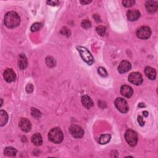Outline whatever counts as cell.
Returning <instances> with one entry per match:
<instances>
[{
	"label": "cell",
	"mask_w": 158,
	"mask_h": 158,
	"mask_svg": "<svg viewBox=\"0 0 158 158\" xmlns=\"http://www.w3.org/2000/svg\"><path fill=\"white\" fill-rule=\"evenodd\" d=\"M21 22L19 15L16 12H8L5 17V24L9 29H14L19 26Z\"/></svg>",
	"instance_id": "1"
},
{
	"label": "cell",
	"mask_w": 158,
	"mask_h": 158,
	"mask_svg": "<svg viewBox=\"0 0 158 158\" xmlns=\"http://www.w3.org/2000/svg\"><path fill=\"white\" fill-rule=\"evenodd\" d=\"M48 138L49 141L54 143H61L64 138L62 130L58 127L52 129L48 133Z\"/></svg>",
	"instance_id": "2"
},
{
	"label": "cell",
	"mask_w": 158,
	"mask_h": 158,
	"mask_svg": "<svg viewBox=\"0 0 158 158\" xmlns=\"http://www.w3.org/2000/svg\"><path fill=\"white\" fill-rule=\"evenodd\" d=\"M77 48L80 52L82 59L86 64H88L89 65H92L94 62V59H93V56L91 55L90 51L88 50L86 48H84L82 46H77Z\"/></svg>",
	"instance_id": "3"
},
{
	"label": "cell",
	"mask_w": 158,
	"mask_h": 158,
	"mask_svg": "<svg viewBox=\"0 0 158 158\" xmlns=\"http://www.w3.org/2000/svg\"><path fill=\"white\" fill-rule=\"evenodd\" d=\"M125 138L127 143L131 146H135L138 142V135L136 132L128 130L125 133Z\"/></svg>",
	"instance_id": "4"
},
{
	"label": "cell",
	"mask_w": 158,
	"mask_h": 158,
	"mask_svg": "<svg viewBox=\"0 0 158 158\" xmlns=\"http://www.w3.org/2000/svg\"><path fill=\"white\" fill-rule=\"evenodd\" d=\"M116 108L122 113H126L129 110L127 102L122 98H117L114 102Z\"/></svg>",
	"instance_id": "5"
},
{
	"label": "cell",
	"mask_w": 158,
	"mask_h": 158,
	"mask_svg": "<svg viewBox=\"0 0 158 158\" xmlns=\"http://www.w3.org/2000/svg\"><path fill=\"white\" fill-rule=\"evenodd\" d=\"M151 35V29L147 26H143L139 28L136 32V36L142 40L149 39Z\"/></svg>",
	"instance_id": "6"
},
{
	"label": "cell",
	"mask_w": 158,
	"mask_h": 158,
	"mask_svg": "<svg viewBox=\"0 0 158 158\" xmlns=\"http://www.w3.org/2000/svg\"><path fill=\"white\" fill-rule=\"evenodd\" d=\"M69 132L74 138H80L84 135V131L83 129L77 125H72L69 127Z\"/></svg>",
	"instance_id": "7"
},
{
	"label": "cell",
	"mask_w": 158,
	"mask_h": 158,
	"mask_svg": "<svg viewBox=\"0 0 158 158\" xmlns=\"http://www.w3.org/2000/svg\"><path fill=\"white\" fill-rule=\"evenodd\" d=\"M128 80L135 85H140L143 82V77L139 72H132L129 76Z\"/></svg>",
	"instance_id": "8"
},
{
	"label": "cell",
	"mask_w": 158,
	"mask_h": 158,
	"mask_svg": "<svg viewBox=\"0 0 158 158\" xmlns=\"http://www.w3.org/2000/svg\"><path fill=\"white\" fill-rule=\"evenodd\" d=\"M19 127L24 132H29L32 129L30 121L26 118H22L19 122Z\"/></svg>",
	"instance_id": "9"
},
{
	"label": "cell",
	"mask_w": 158,
	"mask_h": 158,
	"mask_svg": "<svg viewBox=\"0 0 158 158\" xmlns=\"http://www.w3.org/2000/svg\"><path fill=\"white\" fill-rule=\"evenodd\" d=\"M3 77L5 80L9 83L14 82L16 79L15 73L12 69H6L3 74Z\"/></svg>",
	"instance_id": "10"
},
{
	"label": "cell",
	"mask_w": 158,
	"mask_h": 158,
	"mask_svg": "<svg viewBox=\"0 0 158 158\" xmlns=\"http://www.w3.org/2000/svg\"><path fill=\"white\" fill-rule=\"evenodd\" d=\"M131 67L132 65L130 62L128 61H122L118 67V71L119 73L124 74L129 71L131 69Z\"/></svg>",
	"instance_id": "11"
},
{
	"label": "cell",
	"mask_w": 158,
	"mask_h": 158,
	"mask_svg": "<svg viewBox=\"0 0 158 158\" xmlns=\"http://www.w3.org/2000/svg\"><path fill=\"white\" fill-rule=\"evenodd\" d=\"M121 95L126 98H130L133 94V90L132 88L129 85H122L120 88Z\"/></svg>",
	"instance_id": "12"
},
{
	"label": "cell",
	"mask_w": 158,
	"mask_h": 158,
	"mask_svg": "<svg viewBox=\"0 0 158 158\" xmlns=\"http://www.w3.org/2000/svg\"><path fill=\"white\" fill-rule=\"evenodd\" d=\"M81 102L83 106L87 109H90L93 106V102L92 99L87 95H84L82 96Z\"/></svg>",
	"instance_id": "13"
},
{
	"label": "cell",
	"mask_w": 158,
	"mask_h": 158,
	"mask_svg": "<svg viewBox=\"0 0 158 158\" xmlns=\"http://www.w3.org/2000/svg\"><path fill=\"white\" fill-rule=\"evenodd\" d=\"M146 9L150 13H154L157 11L158 3L155 1H148L145 4Z\"/></svg>",
	"instance_id": "14"
},
{
	"label": "cell",
	"mask_w": 158,
	"mask_h": 158,
	"mask_svg": "<svg viewBox=\"0 0 158 158\" xmlns=\"http://www.w3.org/2000/svg\"><path fill=\"white\" fill-rule=\"evenodd\" d=\"M127 17L130 21H135L140 18V12L136 9L129 10L127 13Z\"/></svg>",
	"instance_id": "15"
},
{
	"label": "cell",
	"mask_w": 158,
	"mask_h": 158,
	"mask_svg": "<svg viewBox=\"0 0 158 158\" xmlns=\"http://www.w3.org/2000/svg\"><path fill=\"white\" fill-rule=\"evenodd\" d=\"M18 66L20 69L25 70L28 66V61L27 57L24 54H21L19 55V61H18Z\"/></svg>",
	"instance_id": "16"
},
{
	"label": "cell",
	"mask_w": 158,
	"mask_h": 158,
	"mask_svg": "<svg viewBox=\"0 0 158 158\" xmlns=\"http://www.w3.org/2000/svg\"><path fill=\"white\" fill-rule=\"evenodd\" d=\"M145 73L146 77L150 80H155L156 77V72L155 69L151 67H146L145 69Z\"/></svg>",
	"instance_id": "17"
},
{
	"label": "cell",
	"mask_w": 158,
	"mask_h": 158,
	"mask_svg": "<svg viewBox=\"0 0 158 158\" xmlns=\"http://www.w3.org/2000/svg\"><path fill=\"white\" fill-rule=\"evenodd\" d=\"M32 142L33 143V144L34 145H35L37 146H39L42 145L43 143V140H42V135L39 133L34 134L32 136Z\"/></svg>",
	"instance_id": "18"
},
{
	"label": "cell",
	"mask_w": 158,
	"mask_h": 158,
	"mask_svg": "<svg viewBox=\"0 0 158 158\" xmlns=\"http://www.w3.org/2000/svg\"><path fill=\"white\" fill-rule=\"evenodd\" d=\"M8 120V116L6 112L2 110L0 111V126L2 127L5 126Z\"/></svg>",
	"instance_id": "19"
},
{
	"label": "cell",
	"mask_w": 158,
	"mask_h": 158,
	"mask_svg": "<svg viewBox=\"0 0 158 158\" xmlns=\"http://www.w3.org/2000/svg\"><path fill=\"white\" fill-rule=\"evenodd\" d=\"M111 138V136L109 134L101 135L99 138V143L101 145H105L109 142Z\"/></svg>",
	"instance_id": "20"
},
{
	"label": "cell",
	"mask_w": 158,
	"mask_h": 158,
	"mask_svg": "<svg viewBox=\"0 0 158 158\" xmlns=\"http://www.w3.org/2000/svg\"><path fill=\"white\" fill-rule=\"evenodd\" d=\"M5 154L9 157H15L17 153V150H15L14 148L9 146L5 148L4 151Z\"/></svg>",
	"instance_id": "21"
},
{
	"label": "cell",
	"mask_w": 158,
	"mask_h": 158,
	"mask_svg": "<svg viewBox=\"0 0 158 158\" xmlns=\"http://www.w3.org/2000/svg\"><path fill=\"white\" fill-rule=\"evenodd\" d=\"M46 64L49 67H54L56 66V60L51 56H48L46 58Z\"/></svg>",
	"instance_id": "22"
},
{
	"label": "cell",
	"mask_w": 158,
	"mask_h": 158,
	"mask_svg": "<svg viewBox=\"0 0 158 158\" xmlns=\"http://www.w3.org/2000/svg\"><path fill=\"white\" fill-rule=\"evenodd\" d=\"M31 114H32V116L34 118H35L37 119H40L41 117V116H42L41 112L39 109H37L36 108H32V109H31Z\"/></svg>",
	"instance_id": "23"
},
{
	"label": "cell",
	"mask_w": 158,
	"mask_h": 158,
	"mask_svg": "<svg viewBox=\"0 0 158 158\" xmlns=\"http://www.w3.org/2000/svg\"><path fill=\"white\" fill-rule=\"evenodd\" d=\"M106 29L104 26H98L96 27V32L98 33V35H99L100 36L103 37L104 36L105 33H106Z\"/></svg>",
	"instance_id": "24"
},
{
	"label": "cell",
	"mask_w": 158,
	"mask_h": 158,
	"mask_svg": "<svg viewBox=\"0 0 158 158\" xmlns=\"http://www.w3.org/2000/svg\"><path fill=\"white\" fill-rule=\"evenodd\" d=\"M81 25L83 28H84L85 29H89L92 27V23L90 21L85 19V20H83L82 21Z\"/></svg>",
	"instance_id": "25"
},
{
	"label": "cell",
	"mask_w": 158,
	"mask_h": 158,
	"mask_svg": "<svg viewBox=\"0 0 158 158\" xmlns=\"http://www.w3.org/2000/svg\"><path fill=\"white\" fill-rule=\"evenodd\" d=\"M42 27V24L41 23H38V22L35 23L31 27V31L32 32L39 31V30L41 29Z\"/></svg>",
	"instance_id": "26"
},
{
	"label": "cell",
	"mask_w": 158,
	"mask_h": 158,
	"mask_svg": "<svg viewBox=\"0 0 158 158\" xmlns=\"http://www.w3.org/2000/svg\"><path fill=\"white\" fill-rule=\"evenodd\" d=\"M135 3V1H133V0H125V1L122 2L123 5H124L126 8L131 7L133 5H134Z\"/></svg>",
	"instance_id": "27"
},
{
	"label": "cell",
	"mask_w": 158,
	"mask_h": 158,
	"mask_svg": "<svg viewBox=\"0 0 158 158\" xmlns=\"http://www.w3.org/2000/svg\"><path fill=\"white\" fill-rule=\"evenodd\" d=\"M61 33L64 36L69 37L70 35H71V33L69 29H67V27H63L61 30Z\"/></svg>",
	"instance_id": "28"
},
{
	"label": "cell",
	"mask_w": 158,
	"mask_h": 158,
	"mask_svg": "<svg viewBox=\"0 0 158 158\" xmlns=\"http://www.w3.org/2000/svg\"><path fill=\"white\" fill-rule=\"evenodd\" d=\"M98 74L102 76V77H106L108 76V73H107V71L105 70L104 68L103 67H99L98 68Z\"/></svg>",
	"instance_id": "29"
},
{
	"label": "cell",
	"mask_w": 158,
	"mask_h": 158,
	"mask_svg": "<svg viewBox=\"0 0 158 158\" xmlns=\"http://www.w3.org/2000/svg\"><path fill=\"white\" fill-rule=\"evenodd\" d=\"M33 90V86L31 83H29L26 86V92L29 93H30Z\"/></svg>",
	"instance_id": "30"
},
{
	"label": "cell",
	"mask_w": 158,
	"mask_h": 158,
	"mask_svg": "<svg viewBox=\"0 0 158 158\" xmlns=\"http://www.w3.org/2000/svg\"><path fill=\"white\" fill-rule=\"evenodd\" d=\"M138 122L140 126H143L145 125V121L143 120V118L142 116H138Z\"/></svg>",
	"instance_id": "31"
},
{
	"label": "cell",
	"mask_w": 158,
	"mask_h": 158,
	"mask_svg": "<svg viewBox=\"0 0 158 158\" xmlns=\"http://www.w3.org/2000/svg\"><path fill=\"white\" fill-rule=\"evenodd\" d=\"M46 3H47V4L51 5V6H56V5H58V4L59 2L58 1H48Z\"/></svg>",
	"instance_id": "32"
},
{
	"label": "cell",
	"mask_w": 158,
	"mask_h": 158,
	"mask_svg": "<svg viewBox=\"0 0 158 158\" xmlns=\"http://www.w3.org/2000/svg\"><path fill=\"white\" fill-rule=\"evenodd\" d=\"M92 1H81L80 3H82V5H87V4H89Z\"/></svg>",
	"instance_id": "33"
},
{
	"label": "cell",
	"mask_w": 158,
	"mask_h": 158,
	"mask_svg": "<svg viewBox=\"0 0 158 158\" xmlns=\"http://www.w3.org/2000/svg\"><path fill=\"white\" fill-rule=\"evenodd\" d=\"M145 106L144 103H140L139 105H138V107H140V108H143V107H145Z\"/></svg>",
	"instance_id": "34"
},
{
	"label": "cell",
	"mask_w": 158,
	"mask_h": 158,
	"mask_svg": "<svg viewBox=\"0 0 158 158\" xmlns=\"http://www.w3.org/2000/svg\"><path fill=\"white\" fill-rule=\"evenodd\" d=\"M143 116H145V117H147L148 116V113L147 112V111H144L143 113Z\"/></svg>",
	"instance_id": "35"
}]
</instances>
